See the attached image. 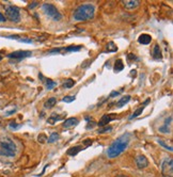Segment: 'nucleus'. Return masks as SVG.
Instances as JSON below:
<instances>
[{"label": "nucleus", "mask_w": 173, "mask_h": 177, "mask_svg": "<svg viewBox=\"0 0 173 177\" xmlns=\"http://www.w3.org/2000/svg\"><path fill=\"white\" fill-rule=\"evenodd\" d=\"M129 141H130V134H128V132L119 136L118 139L114 140L108 147V149H107V156L110 159L117 158L118 156H120L125 149L127 148Z\"/></svg>", "instance_id": "1"}, {"label": "nucleus", "mask_w": 173, "mask_h": 177, "mask_svg": "<svg viewBox=\"0 0 173 177\" xmlns=\"http://www.w3.org/2000/svg\"><path fill=\"white\" fill-rule=\"evenodd\" d=\"M94 15H95V7L91 3H86L75 10L74 19L77 22H86L93 18Z\"/></svg>", "instance_id": "2"}, {"label": "nucleus", "mask_w": 173, "mask_h": 177, "mask_svg": "<svg viewBox=\"0 0 173 177\" xmlns=\"http://www.w3.org/2000/svg\"><path fill=\"white\" fill-rule=\"evenodd\" d=\"M16 144L11 138L5 136L0 140V156L3 157H14L16 155Z\"/></svg>", "instance_id": "3"}, {"label": "nucleus", "mask_w": 173, "mask_h": 177, "mask_svg": "<svg viewBox=\"0 0 173 177\" xmlns=\"http://www.w3.org/2000/svg\"><path fill=\"white\" fill-rule=\"evenodd\" d=\"M42 11H43L46 16L53 19V22H60L61 18H62V15L59 12V10L53 4H51V3H44L42 5Z\"/></svg>", "instance_id": "4"}, {"label": "nucleus", "mask_w": 173, "mask_h": 177, "mask_svg": "<svg viewBox=\"0 0 173 177\" xmlns=\"http://www.w3.org/2000/svg\"><path fill=\"white\" fill-rule=\"evenodd\" d=\"M5 17H7V19H9V20H11L13 22H18L20 20V12H19V10L16 7H14V5H7L5 8Z\"/></svg>", "instance_id": "5"}, {"label": "nucleus", "mask_w": 173, "mask_h": 177, "mask_svg": "<svg viewBox=\"0 0 173 177\" xmlns=\"http://www.w3.org/2000/svg\"><path fill=\"white\" fill-rule=\"evenodd\" d=\"M161 172L165 176H172L173 175V160L172 158H167L161 163Z\"/></svg>", "instance_id": "6"}, {"label": "nucleus", "mask_w": 173, "mask_h": 177, "mask_svg": "<svg viewBox=\"0 0 173 177\" xmlns=\"http://www.w3.org/2000/svg\"><path fill=\"white\" fill-rule=\"evenodd\" d=\"M31 55H32V52L29 50H17V51H14V52L9 53V55H8V58L19 60V59H25V58L30 57Z\"/></svg>", "instance_id": "7"}, {"label": "nucleus", "mask_w": 173, "mask_h": 177, "mask_svg": "<svg viewBox=\"0 0 173 177\" xmlns=\"http://www.w3.org/2000/svg\"><path fill=\"white\" fill-rule=\"evenodd\" d=\"M135 161H136V165L139 169H144L149 165V160L144 155H138L135 159Z\"/></svg>", "instance_id": "8"}, {"label": "nucleus", "mask_w": 173, "mask_h": 177, "mask_svg": "<svg viewBox=\"0 0 173 177\" xmlns=\"http://www.w3.org/2000/svg\"><path fill=\"white\" fill-rule=\"evenodd\" d=\"M171 124H172V115L169 116V118H167L165 124L161 127H159L158 130L161 134H170L171 132Z\"/></svg>", "instance_id": "9"}, {"label": "nucleus", "mask_w": 173, "mask_h": 177, "mask_svg": "<svg viewBox=\"0 0 173 177\" xmlns=\"http://www.w3.org/2000/svg\"><path fill=\"white\" fill-rule=\"evenodd\" d=\"M115 117V115H110V114H106L104 115L103 117H102L101 120H99V126L101 127H104V126H107V125L109 124V123L111 122V121L113 120Z\"/></svg>", "instance_id": "10"}, {"label": "nucleus", "mask_w": 173, "mask_h": 177, "mask_svg": "<svg viewBox=\"0 0 173 177\" xmlns=\"http://www.w3.org/2000/svg\"><path fill=\"white\" fill-rule=\"evenodd\" d=\"M152 41V38L151 35H149V34L147 33H142L141 35L138 38V42H139L140 44H142V45H147V44H150Z\"/></svg>", "instance_id": "11"}, {"label": "nucleus", "mask_w": 173, "mask_h": 177, "mask_svg": "<svg viewBox=\"0 0 173 177\" xmlns=\"http://www.w3.org/2000/svg\"><path fill=\"white\" fill-rule=\"evenodd\" d=\"M78 125V120L76 117H71L68 120H66L64 123H63V127L64 128H71V127H74Z\"/></svg>", "instance_id": "12"}, {"label": "nucleus", "mask_w": 173, "mask_h": 177, "mask_svg": "<svg viewBox=\"0 0 173 177\" xmlns=\"http://www.w3.org/2000/svg\"><path fill=\"white\" fill-rule=\"evenodd\" d=\"M124 5L127 10H134L135 8H137L140 4L138 0H128V1H124Z\"/></svg>", "instance_id": "13"}, {"label": "nucleus", "mask_w": 173, "mask_h": 177, "mask_svg": "<svg viewBox=\"0 0 173 177\" xmlns=\"http://www.w3.org/2000/svg\"><path fill=\"white\" fill-rule=\"evenodd\" d=\"M153 58L154 59H156V60H161L162 59V53H161L160 48H159V45H155L154 46V49H153Z\"/></svg>", "instance_id": "14"}, {"label": "nucleus", "mask_w": 173, "mask_h": 177, "mask_svg": "<svg viewBox=\"0 0 173 177\" xmlns=\"http://www.w3.org/2000/svg\"><path fill=\"white\" fill-rule=\"evenodd\" d=\"M82 149V146H74V147H72V148H70L68 151H67V155L70 156H75L77 155V154L79 153L80 151Z\"/></svg>", "instance_id": "15"}, {"label": "nucleus", "mask_w": 173, "mask_h": 177, "mask_svg": "<svg viewBox=\"0 0 173 177\" xmlns=\"http://www.w3.org/2000/svg\"><path fill=\"white\" fill-rule=\"evenodd\" d=\"M129 100H130V96H129V95L123 96V97L121 98L120 100L118 101V105H117V107H118V108H121V107H123V106H124V105H126V104H127Z\"/></svg>", "instance_id": "16"}, {"label": "nucleus", "mask_w": 173, "mask_h": 177, "mask_svg": "<svg viewBox=\"0 0 173 177\" xmlns=\"http://www.w3.org/2000/svg\"><path fill=\"white\" fill-rule=\"evenodd\" d=\"M56 104H57V99H56L55 97H50L45 103V108H47V109H50V108L55 107Z\"/></svg>", "instance_id": "17"}, {"label": "nucleus", "mask_w": 173, "mask_h": 177, "mask_svg": "<svg viewBox=\"0 0 173 177\" xmlns=\"http://www.w3.org/2000/svg\"><path fill=\"white\" fill-rule=\"evenodd\" d=\"M124 68V64H123V61L121 59L115 61V64H114V70L115 72H121V70Z\"/></svg>", "instance_id": "18"}, {"label": "nucleus", "mask_w": 173, "mask_h": 177, "mask_svg": "<svg viewBox=\"0 0 173 177\" xmlns=\"http://www.w3.org/2000/svg\"><path fill=\"white\" fill-rule=\"evenodd\" d=\"M147 105H144L143 107H141V108H139V109H137V110L135 111L134 113H132V115L129 116V120H132V118H136L137 116H139L140 114H141L142 112H143V110H144V107H145Z\"/></svg>", "instance_id": "19"}, {"label": "nucleus", "mask_w": 173, "mask_h": 177, "mask_svg": "<svg viewBox=\"0 0 173 177\" xmlns=\"http://www.w3.org/2000/svg\"><path fill=\"white\" fill-rule=\"evenodd\" d=\"M58 140H59V134H58L57 132H53V134L49 136V138L47 139V142L48 143H55Z\"/></svg>", "instance_id": "20"}, {"label": "nucleus", "mask_w": 173, "mask_h": 177, "mask_svg": "<svg viewBox=\"0 0 173 177\" xmlns=\"http://www.w3.org/2000/svg\"><path fill=\"white\" fill-rule=\"evenodd\" d=\"M56 86H57V82H55L51 79H46V88L47 90H53Z\"/></svg>", "instance_id": "21"}, {"label": "nucleus", "mask_w": 173, "mask_h": 177, "mask_svg": "<svg viewBox=\"0 0 173 177\" xmlns=\"http://www.w3.org/2000/svg\"><path fill=\"white\" fill-rule=\"evenodd\" d=\"M157 142H158V144L159 145H161L163 147V148H166V149H168L169 152H172L173 151V148H172V146H170V145H168V144L166 143V142L163 141V140H161V139H158L157 140Z\"/></svg>", "instance_id": "22"}, {"label": "nucleus", "mask_w": 173, "mask_h": 177, "mask_svg": "<svg viewBox=\"0 0 173 177\" xmlns=\"http://www.w3.org/2000/svg\"><path fill=\"white\" fill-rule=\"evenodd\" d=\"M75 84V81L73 79H71V78H68L67 80H65V82L63 83V88H73Z\"/></svg>", "instance_id": "23"}, {"label": "nucleus", "mask_w": 173, "mask_h": 177, "mask_svg": "<svg viewBox=\"0 0 173 177\" xmlns=\"http://www.w3.org/2000/svg\"><path fill=\"white\" fill-rule=\"evenodd\" d=\"M107 50H108L109 52H113V51L118 50V47L114 45V43L110 42V43H108V45H107Z\"/></svg>", "instance_id": "24"}, {"label": "nucleus", "mask_w": 173, "mask_h": 177, "mask_svg": "<svg viewBox=\"0 0 173 177\" xmlns=\"http://www.w3.org/2000/svg\"><path fill=\"white\" fill-rule=\"evenodd\" d=\"M81 49V46H70V47L65 48V51H70V52H73V51H79Z\"/></svg>", "instance_id": "25"}, {"label": "nucleus", "mask_w": 173, "mask_h": 177, "mask_svg": "<svg viewBox=\"0 0 173 177\" xmlns=\"http://www.w3.org/2000/svg\"><path fill=\"white\" fill-rule=\"evenodd\" d=\"M112 130V127L111 126H104V128H102V129H99L97 130V132L99 134H106V132H109V131H111Z\"/></svg>", "instance_id": "26"}, {"label": "nucleus", "mask_w": 173, "mask_h": 177, "mask_svg": "<svg viewBox=\"0 0 173 177\" xmlns=\"http://www.w3.org/2000/svg\"><path fill=\"white\" fill-rule=\"evenodd\" d=\"M75 99H76V97H75V96H65V97L62 98V101H63V103L70 104V103H72V101H74Z\"/></svg>", "instance_id": "27"}, {"label": "nucleus", "mask_w": 173, "mask_h": 177, "mask_svg": "<svg viewBox=\"0 0 173 177\" xmlns=\"http://www.w3.org/2000/svg\"><path fill=\"white\" fill-rule=\"evenodd\" d=\"M9 127L11 128V129H17V128L19 127V125L16 124V123H14V122H12L11 124L9 125Z\"/></svg>", "instance_id": "28"}, {"label": "nucleus", "mask_w": 173, "mask_h": 177, "mask_svg": "<svg viewBox=\"0 0 173 177\" xmlns=\"http://www.w3.org/2000/svg\"><path fill=\"white\" fill-rule=\"evenodd\" d=\"M19 42H24V43H32V40L31 38H18Z\"/></svg>", "instance_id": "29"}, {"label": "nucleus", "mask_w": 173, "mask_h": 177, "mask_svg": "<svg viewBox=\"0 0 173 177\" xmlns=\"http://www.w3.org/2000/svg\"><path fill=\"white\" fill-rule=\"evenodd\" d=\"M5 20H7V18L5 17V15H3L2 13L0 12V22H5Z\"/></svg>", "instance_id": "30"}, {"label": "nucleus", "mask_w": 173, "mask_h": 177, "mask_svg": "<svg viewBox=\"0 0 173 177\" xmlns=\"http://www.w3.org/2000/svg\"><path fill=\"white\" fill-rule=\"evenodd\" d=\"M119 95V92H115V91H113V92H111V94H110V97H115V96H118Z\"/></svg>", "instance_id": "31"}, {"label": "nucleus", "mask_w": 173, "mask_h": 177, "mask_svg": "<svg viewBox=\"0 0 173 177\" xmlns=\"http://www.w3.org/2000/svg\"><path fill=\"white\" fill-rule=\"evenodd\" d=\"M38 2H33V3H32V4L29 5V9H33V8H34V7H36V5H38Z\"/></svg>", "instance_id": "32"}, {"label": "nucleus", "mask_w": 173, "mask_h": 177, "mask_svg": "<svg viewBox=\"0 0 173 177\" xmlns=\"http://www.w3.org/2000/svg\"><path fill=\"white\" fill-rule=\"evenodd\" d=\"M83 143L86 144V145H91V144H92V141H91V140H86V141H84Z\"/></svg>", "instance_id": "33"}, {"label": "nucleus", "mask_w": 173, "mask_h": 177, "mask_svg": "<svg viewBox=\"0 0 173 177\" xmlns=\"http://www.w3.org/2000/svg\"><path fill=\"white\" fill-rule=\"evenodd\" d=\"M15 112V109H14V110H12V111H9V112H8L7 113V114H5V115H10V114H13V113H14Z\"/></svg>", "instance_id": "34"}, {"label": "nucleus", "mask_w": 173, "mask_h": 177, "mask_svg": "<svg viewBox=\"0 0 173 177\" xmlns=\"http://www.w3.org/2000/svg\"><path fill=\"white\" fill-rule=\"evenodd\" d=\"M118 177H128V176H126V175H119Z\"/></svg>", "instance_id": "35"}, {"label": "nucleus", "mask_w": 173, "mask_h": 177, "mask_svg": "<svg viewBox=\"0 0 173 177\" xmlns=\"http://www.w3.org/2000/svg\"><path fill=\"white\" fill-rule=\"evenodd\" d=\"M2 60V55H1V53H0V61Z\"/></svg>", "instance_id": "36"}]
</instances>
